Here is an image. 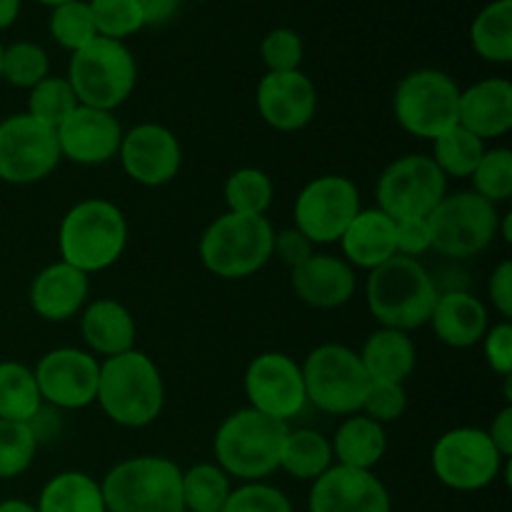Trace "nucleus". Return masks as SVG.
Segmentation results:
<instances>
[{
	"label": "nucleus",
	"mask_w": 512,
	"mask_h": 512,
	"mask_svg": "<svg viewBox=\"0 0 512 512\" xmlns=\"http://www.w3.org/2000/svg\"><path fill=\"white\" fill-rule=\"evenodd\" d=\"M55 130L28 113L0 120V180L8 185H33L48 178L60 163Z\"/></svg>",
	"instance_id": "4468645a"
},
{
	"label": "nucleus",
	"mask_w": 512,
	"mask_h": 512,
	"mask_svg": "<svg viewBox=\"0 0 512 512\" xmlns=\"http://www.w3.org/2000/svg\"><path fill=\"white\" fill-rule=\"evenodd\" d=\"M483 345L485 360H488L490 370L500 378H510L512 375V323L510 320H500V323L490 325L488 333L480 340Z\"/></svg>",
	"instance_id": "a18cd8bd"
},
{
	"label": "nucleus",
	"mask_w": 512,
	"mask_h": 512,
	"mask_svg": "<svg viewBox=\"0 0 512 512\" xmlns=\"http://www.w3.org/2000/svg\"><path fill=\"white\" fill-rule=\"evenodd\" d=\"M315 253V245L300 233L298 228H285V230H275V240H273V258H278L280 263L288 265L290 270L298 268L300 263L310 258Z\"/></svg>",
	"instance_id": "de8ad7c7"
},
{
	"label": "nucleus",
	"mask_w": 512,
	"mask_h": 512,
	"mask_svg": "<svg viewBox=\"0 0 512 512\" xmlns=\"http://www.w3.org/2000/svg\"><path fill=\"white\" fill-rule=\"evenodd\" d=\"M103 500L108 512H185L183 470L165 455H135L105 473Z\"/></svg>",
	"instance_id": "39448f33"
},
{
	"label": "nucleus",
	"mask_w": 512,
	"mask_h": 512,
	"mask_svg": "<svg viewBox=\"0 0 512 512\" xmlns=\"http://www.w3.org/2000/svg\"><path fill=\"white\" fill-rule=\"evenodd\" d=\"M78 98H75L73 88H70L68 78L60 75H48L40 80L35 88L28 90V110L25 113L35 118L38 123L48 125V128H58L75 108H78Z\"/></svg>",
	"instance_id": "4c0bfd02"
},
{
	"label": "nucleus",
	"mask_w": 512,
	"mask_h": 512,
	"mask_svg": "<svg viewBox=\"0 0 512 512\" xmlns=\"http://www.w3.org/2000/svg\"><path fill=\"white\" fill-rule=\"evenodd\" d=\"M498 205L473 190L448 193L428 215L430 250L450 260L475 258L498 238Z\"/></svg>",
	"instance_id": "6e6552de"
},
{
	"label": "nucleus",
	"mask_w": 512,
	"mask_h": 512,
	"mask_svg": "<svg viewBox=\"0 0 512 512\" xmlns=\"http://www.w3.org/2000/svg\"><path fill=\"white\" fill-rule=\"evenodd\" d=\"M470 45L485 63L508 65L512 60V0H490L473 18Z\"/></svg>",
	"instance_id": "7c9ffc66"
},
{
	"label": "nucleus",
	"mask_w": 512,
	"mask_h": 512,
	"mask_svg": "<svg viewBox=\"0 0 512 512\" xmlns=\"http://www.w3.org/2000/svg\"><path fill=\"white\" fill-rule=\"evenodd\" d=\"M493 440V445L498 448V453L503 455L505 460L512 458V405H505L503 410H498L490 423V428L485 430Z\"/></svg>",
	"instance_id": "3c124183"
},
{
	"label": "nucleus",
	"mask_w": 512,
	"mask_h": 512,
	"mask_svg": "<svg viewBox=\"0 0 512 512\" xmlns=\"http://www.w3.org/2000/svg\"><path fill=\"white\" fill-rule=\"evenodd\" d=\"M358 355L368 378L383 383H405L418 363V350L410 333L393 328H378L370 333Z\"/></svg>",
	"instance_id": "bb28decb"
},
{
	"label": "nucleus",
	"mask_w": 512,
	"mask_h": 512,
	"mask_svg": "<svg viewBox=\"0 0 512 512\" xmlns=\"http://www.w3.org/2000/svg\"><path fill=\"white\" fill-rule=\"evenodd\" d=\"M48 30L50 38L68 53H75L98 38L88 0H70V3L50 8Z\"/></svg>",
	"instance_id": "e433bc0d"
},
{
	"label": "nucleus",
	"mask_w": 512,
	"mask_h": 512,
	"mask_svg": "<svg viewBox=\"0 0 512 512\" xmlns=\"http://www.w3.org/2000/svg\"><path fill=\"white\" fill-rule=\"evenodd\" d=\"M118 160L125 175L143 188H163L173 183L183 165L178 135L160 123H138L125 130Z\"/></svg>",
	"instance_id": "f3484780"
},
{
	"label": "nucleus",
	"mask_w": 512,
	"mask_h": 512,
	"mask_svg": "<svg viewBox=\"0 0 512 512\" xmlns=\"http://www.w3.org/2000/svg\"><path fill=\"white\" fill-rule=\"evenodd\" d=\"M0 65H3V43H0Z\"/></svg>",
	"instance_id": "13d9d810"
},
{
	"label": "nucleus",
	"mask_w": 512,
	"mask_h": 512,
	"mask_svg": "<svg viewBox=\"0 0 512 512\" xmlns=\"http://www.w3.org/2000/svg\"><path fill=\"white\" fill-rule=\"evenodd\" d=\"M310 512H393L388 488L373 470L333 463L308 495Z\"/></svg>",
	"instance_id": "a211bd4d"
},
{
	"label": "nucleus",
	"mask_w": 512,
	"mask_h": 512,
	"mask_svg": "<svg viewBox=\"0 0 512 512\" xmlns=\"http://www.w3.org/2000/svg\"><path fill=\"white\" fill-rule=\"evenodd\" d=\"M330 448L338 465L373 470L388 453V433H385V425L375 423L368 415L353 413L338 425Z\"/></svg>",
	"instance_id": "cd10ccee"
},
{
	"label": "nucleus",
	"mask_w": 512,
	"mask_h": 512,
	"mask_svg": "<svg viewBox=\"0 0 512 512\" xmlns=\"http://www.w3.org/2000/svg\"><path fill=\"white\" fill-rule=\"evenodd\" d=\"M335 463L330 438L313 428H288L280 445L278 470H285L295 480H318Z\"/></svg>",
	"instance_id": "c756f323"
},
{
	"label": "nucleus",
	"mask_w": 512,
	"mask_h": 512,
	"mask_svg": "<svg viewBox=\"0 0 512 512\" xmlns=\"http://www.w3.org/2000/svg\"><path fill=\"white\" fill-rule=\"evenodd\" d=\"M273 240L275 228L265 215H238L225 210L200 235V263L215 278H250L273 260Z\"/></svg>",
	"instance_id": "20e7f679"
},
{
	"label": "nucleus",
	"mask_w": 512,
	"mask_h": 512,
	"mask_svg": "<svg viewBox=\"0 0 512 512\" xmlns=\"http://www.w3.org/2000/svg\"><path fill=\"white\" fill-rule=\"evenodd\" d=\"M128 218L105 198H85L70 205L58 228L60 260L85 275L103 273L128 248Z\"/></svg>",
	"instance_id": "7ed1b4c3"
},
{
	"label": "nucleus",
	"mask_w": 512,
	"mask_h": 512,
	"mask_svg": "<svg viewBox=\"0 0 512 512\" xmlns=\"http://www.w3.org/2000/svg\"><path fill=\"white\" fill-rule=\"evenodd\" d=\"M38 440L28 423L0 420V480L23 475L38 455Z\"/></svg>",
	"instance_id": "a19ab883"
},
{
	"label": "nucleus",
	"mask_w": 512,
	"mask_h": 512,
	"mask_svg": "<svg viewBox=\"0 0 512 512\" xmlns=\"http://www.w3.org/2000/svg\"><path fill=\"white\" fill-rule=\"evenodd\" d=\"M405 410H408V390H405V383L370 380L360 413L368 415L375 423L390 425L403 418Z\"/></svg>",
	"instance_id": "c03bdc74"
},
{
	"label": "nucleus",
	"mask_w": 512,
	"mask_h": 512,
	"mask_svg": "<svg viewBox=\"0 0 512 512\" xmlns=\"http://www.w3.org/2000/svg\"><path fill=\"white\" fill-rule=\"evenodd\" d=\"M300 370L310 405L340 418L360 413L370 378L353 348L340 343L318 345L310 350Z\"/></svg>",
	"instance_id": "9d476101"
},
{
	"label": "nucleus",
	"mask_w": 512,
	"mask_h": 512,
	"mask_svg": "<svg viewBox=\"0 0 512 512\" xmlns=\"http://www.w3.org/2000/svg\"><path fill=\"white\" fill-rule=\"evenodd\" d=\"M35 3L45 5V8H55V5H63V3H70V0H35Z\"/></svg>",
	"instance_id": "4d7b16f0"
},
{
	"label": "nucleus",
	"mask_w": 512,
	"mask_h": 512,
	"mask_svg": "<svg viewBox=\"0 0 512 512\" xmlns=\"http://www.w3.org/2000/svg\"><path fill=\"white\" fill-rule=\"evenodd\" d=\"M233 490V478L218 463H198L183 470L185 512H220Z\"/></svg>",
	"instance_id": "72a5a7b5"
},
{
	"label": "nucleus",
	"mask_w": 512,
	"mask_h": 512,
	"mask_svg": "<svg viewBox=\"0 0 512 512\" xmlns=\"http://www.w3.org/2000/svg\"><path fill=\"white\" fill-rule=\"evenodd\" d=\"M40 398L55 410H83L98 395L100 363L80 348H55L40 355L33 368Z\"/></svg>",
	"instance_id": "dca6fc26"
},
{
	"label": "nucleus",
	"mask_w": 512,
	"mask_h": 512,
	"mask_svg": "<svg viewBox=\"0 0 512 512\" xmlns=\"http://www.w3.org/2000/svg\"><path fill=\"white\" fill-rule=\"evenodd\" d=\"M435 338L455 350L473 348L488 333V308L470 290H443L430 315Z\"/></svg>",
	"instance_id": "b1692460"
},
{
	"label": "nucleus",
	"mask_w": 512,
	"mask_h": 512,
	"mask_svg": "<svg viewBox=\"0 0 512 512\" xmlns=\"http://www.w3.org/2000/svg\"><path fill=\"white\" fill-rule=\"evenodd\" d=\"M38 512H108L98 480L80 470H65L43 485L35 503Z\"/></svg>",
	"instance_id": "c85d7f7f"
},
{
	"label": "nucleus",
	"mask_w": 512,
	"mask_h": 512,
	"mask_svg": "<svg viewBox=\"0 0 512 512\" xmlns=\"http://www.w3.org/2000/svg\"><path fill=\"white\" fill-rule=\"evenodd\" d=\"M458 125L480 140L503 138L512 130V83L508 78H485L460 90Z\"/></svg>",
	"instance_id": "5701e85b"
},
{
	"label": "nucleus",
	"mask_w": 512,
	"mask_h": 512,
	"mask_svg": "<svg viewBox=\"0 0 512 512\" xmlns=\"http://www.w3.org/2000/svg\"><path fill=\"white\" fill-rule=\"evenodd\" d=\"M80 335L88 353L115 358L135 348V318L120 300L98 298L80 310Z\"/></svg>",
	"instance_id": "393cba45"
},
{
	"label": "nucleus",
	"mask_w": 512,
	"mask_h": 512,
	"mask_svg": "<svg viewBox=\"0 0 512 512\" xmlns=\"http://www.w3.org/2000/svg\"><path fill=\"white\" fill-rule=\"evenodd\" d=\"M343 260L353 268L375 270L395 258V220L380 208H360L340 235Z\"/></svg>",
	"instance_id": "a878e982"
},
{
	"label": "nucleus",
	"mask_w": 512,
	"mask_h": 512,
	"mask_svg": "<svg viewBox=\"0 0 512 512\" xmlns=\"http://www.w3.org/2000/svg\"><path fill=\"white\" fill-rule=\"evenodd\" d=\"M68 83L80 105L110 110L125 103L138 83V63L123 40L95 38L85 48L70 53Z\"/></svg>",
	"instance_id": "0eeeda50"
},
{
	"label": "nucleus",
	"mask_w": 512,
	"mask_h": 512,
	"mask_svg": "<svg viewBox=\"0 0 512 512\" xmlns=\"http://www.w3.org/2000/svg\"><path fill=\"white\" fill-rule=\"evenodd\" d=\"M145 15V28H160L178 15L183 0H140Z\"/></svg>",
	"instance_id": "603ef678"
},
{
	"label": "nucleus",
	"mask_w": 512,
	"mask_h": 512,
	"mask_svg": "<svg viewBox=\"0 0 512 512\" xmlns=\"http://www.w3.org/2000/svg\"><path fill=\"white\" fill-rule=\"evenodd\" d=\"M28 428L33 430L38 445L50 443V440L60 438V430H63V420H60V410L50 408V405L43 403V408L28 420Z\"/></svg>",
	"instance_id": "8fccbe9b"
},
{
	"label": "nucleus",
	"mask_w": 512,
	"mask_h": 512,
	"mask_svg": "<svg viewBox=\"0 0 512 512\" xmlns=\"http://www.w3.org/2000/svg\"><path fill=\"white\" fill-rule=\"evenodd\" d=\"M448 195V178L430 155L410 153L393 160L375 185L378 208L393 220L428 218Z\"/></svg>",
	"instance_id": "f8f14e48"
},
{
	"label": "nucleus",
	"mask_w": 512,
	"mask_h": 512,
	"mask_svg": "<svg viewBox=\"0 0 512 512\" xmlns=\"http://www.w3.org/2000/svg\"><path fill=\"white\" fill-rule=\"evenodd\" d=\"M123 125L110 110L78 105L63 123L55 128L60 158H68L78 165H103L118 158Z\"/></svg>",
	"instance_id": "aec40b11"
},
{
	"label": "nucleus",
	"mask_w": 512,
	"mask_h": 512,
	"mask_svg": "<svg viewBox=\"0 0 512 512\" xmlns=\"http://www.w3.org/2000/svg\"><path fill=\"white\" fill-rule=\"evenodd\" d=\"M360 190L345 175H318L303 185L293 205L295 228L313 245L338 243L358 215Z\"/></svg>",
	"instance_id": "ddd939ff"
},
{
	"label": "nucleus",
	"mask_w": 512,
	"mask_h": 512,
	"mask_svg": "<svg viewBox=\"0 0 512 512\" xmlns=\"http://www.w3.org/2000/svg\"><path fill=\"white\" fill-rule=\"evenodd\" d=\"M460 85L438 68L405 75L393 93V115L405 133L435 140L458 125Z\"/></svg>",
	"instance_id": "1a4fd4ad"
},
{
	"label": "nucleus",
	"mask_w": 512,
	"mask_h": 512,
	"mask_svg": "<svg viewBox=\"0 0 512 512\" xmlns=\"http://www.w3.org/2000/svg\"><path fill=\"white\" fill-rule=\"evenodd\" d=\"M23 0H0V30H8L18 20Z\"/></svg>",
	"instance_id": "864d4df0"
},
{
	"label": "nucleus",
	"mask_w": 512,
	"mask_h": 512,
	"mask_svg": "<svg viewBox=\"0 0 512 512\" xmlns=\"http://www.w3.org/2000/svg\"><path fill=\"white\" fill-rule=\"evenodd\" d=\"M95 403L120 428H148L165 408V380L143 350H128L100 363Z\"/></svg>",
	"instance_id": "f257e3e1"
},
{
	"label": "nucleus",
	"mask_w": 512,
	"mask_h": 512,
	"mask_svg": "<svg viewBox=\"0 0 512 512\" xmlns=\"http://www.w3.org/2000/svg\"><path fill=\"white\" fill-rule=\"evenodd\" d=\"M438 280L415 258L395 255L380 268L370 270L365 280V303L380 328L410 333L430 323Z\"/></svg>",
	"instance_id": "f03ea898"
},
{
	"label": "nucleus",
	"mask_w": 512,
	"mask_h": 512,
	"mask_svg": "<svg viewBox=\"0 0 512 512\" xmlns=\"http://www.w3.org/2000/svg\"><path fill=\"white\" fill-rule=\"evenodd\" d=\"M43 408L33 368L18 360L0 363V420L28 423Z\"/></svg>",
	"instance_id": "2f4dec72"
},
{
	"label": "nucleus",
	"mask_w": 512,
	"mask_h": 512,
	"mask_svg": "<svg viewBox=\"0 0 512 512\" xmlns=\"http://www.w3.org/2000/svg\"><path fill=\"white\" fill-rule=\"evenodd\" d=\"M223 198L228 213L265 215L275 198L273 178L260 168H238L225 180Z\"/></svg>",
	"instance_id": "f704fd0d"
},
{
	"label": "nucleus",
	"mask_w": 512,
	"mask_h": 512,
	"mask_svg": "<svg viewBox=\"0 0 512 512\" xmlns=\"http://www.w3.org/2000/svg\"><path fill=\"white\" fill-rule=\"evenodd\" d=\"M470 180H473V193L488 203H508L512 195V150L503 145L485 150Z\"/></svg>",
	"instance_id": "58836bf2"
},
{
	"label": "nucleus",
	"mask_w": 512,
	"mask_h": 512,
	"mask_svg": "<svg viewBox=\"0 0 512 512\" xmlns=\"http://www.w3.org/2000/svg\"><path fill=\"white\" fill-rule=\"evenodd\" d=\"M100 38L123 40L145 28L140 0H88Z\"/></svg>",
	"instance_id": "ea45409f"
},
{
	"label": "nucleus",
	"mask_w": 512,
	"mask_h": 512,
	"mask_svg": "<svg viewBox=\"0 0 512 512\" xmlns=\"http://www.w3.org/2000/svg\"><path fill=\"white\" fill-rule=\"evenodd\" d=\"M260 58H263L268 73L300 70L305 58L303 38L293 28H273L260 40Z\"/></svg>",
	"instance_id": "79ce46f5"
},
{
	"label": "nucleus",
	"mask_w": 512,
	"mask_h": 512,
	"mask_svg": "<svg viewBox=\"0 0 512 512\" xmlns=\"http://www.w3.org/2000/svg\"><path fill=\"white\" fill-rule=\"evenodd\" d=\"M220 512H293V503L280 488L263 483H243L230 490Z\"/></svg>",
	"instance_id": "37998d69"
},
{
	"label": "nucleus",
	"mask_w": 512,
	"mask_h": 512,
	"mask_svg": "<svg viewBox=\"0 0 512 512\" xmlns=\"http://www.w3.org/2000/svg\"><path fill=\"white\" fill-rule=\"evenodd\" d=\"M90 275L55 260L45 265L30 283V308L48 323H65L88 305Z\"/></svg>",
	"instance_id": "4be33fe9"
},
{
	"label": "nucleus",
	"mask_w": 512,
	"mask_h": 512,
	"mask_svg": "<svg viewBox=\"0 0 512 512\" xmlns=\"http://www.w3.org/2000/svg\"><path fill=\"white\" fill-rule=\"evenodd\" d=\"M0 512H38V510H35V505L28 503V500L10 498L0 503Z\"/></svg>",
	"instance_id": "5fc2aeb1"
},
{
	"label": "nucleus",
	"mask_w": 512,
	"mask_h": 512,
	"mask_svg": "<svg viewBox=\"0 0 512 512\" xmlns=\"http://www.w3.org/2000/svg\"><path fill=\"white\" fill-rule=\"evenodd\" d=\"M430 250L428 218L395 220V253L420 260Z\"/></svg>",
	"instance_id": "49530a36"
},
{
	"label": "nucleus",
	"mask_w": 512,
	"mask_h": 512,
	"mask_svg": "<svg viewBox=\"0 0 512 512\" xmlns=\"http://www.w3.org/2000/svg\"><path fill=\"white\" fill-rule=\"evenodd\" d=\"M488 295L493 308L500 313V318L510 320L512 318V263L510 260L498 263V268L490 273Z\"/></svg>",
	"instance_id": "09e8293b"
},
{
	"label": "nucleus",
	"mask_w": 512,
	"mask_h": 512,
	"mask_svg": "<svg viewBox=\"0 0 512 512\" xmlns=\"http://www.w3.org/2000/svg\"><path fill=\"white\" fill-rule=\"evenodd\" d=\"M50 75V55L33 40H15L3 45L0 80L20 90H30Z\"/></svg>",
	"instance_id": "c9c22d12"
},
{
	"label": "nucleus",
	"mask_w": 512,
	"mask_h": 512,
	"mask_svg": "<svg viewBox=\"0 0 512 512\" xmlns=\"http://www.w3.org/2000/svg\"><path fill=\"white\" fill-rule=\"evenodd\" d=\"M255 105L265 125L280 133H295L313 123L318 113V90L303 70L265 73L255 90Z\"/></svg>",
	"instance_id": "6ab92c4d"
},
{
	"label": "nucleus",
	"mask_w": 512,
	"mask_h": 512,
	"mask_svg": "<svg viewBox=\"0 0 512 512\" xmlns=\"http://www.w3.org/2000/svg\"><path fill=\"white\" fill-rule=\"evenodd\" d=\"M290 425L253 408L230 413L213 438L215 463L235 480L258 483L273 475L280 463V445Z\"/></svg>",
	"instance_id": "423d86ee"
},
{
	"label": "nucleus",
	"mask_w": 512,
	"mask_h": 512,
	"mask_svg": "<svg viewBox=\"0 0 512 512\" xmlns=\"http://www.w3.org/2000/svg\"><path fill=\"white\" fill-rule=\"evenodd\" d=\"M290 285L305 305L315 310L343 308L358 290V275L350 263L330 253H313L290 270Z\"/></svg>",
	"instance_id": "412c9836"
},
{
	"label": "nucleus",
	"mask_w": 512,
	"mask_h": 512,
	"mask_svg": "<svg viewBox=\"0 0 512 512\" xmlns=\"http://www.w3.org/2000/svg\"><path fill=\"white\" fill-rule=\"evenodd\" d=\"M243 388L248 408L285 425H290V420L298 418L308 405L300 363L280 350H268L250 360Z\"/></svg>",
	"instance_id": "2eb2a0df"
},
{
	"label": "nucleus",
	"mask_w": 512,
	"mask_h": 512,
	"mask_svg": "<svg viewBox=\"0 0 512 512\" xmlns=\"http://www.w3.org/2000/svg\"><path fill=\"white\" fill-rule=\"evenodd\" d=\"M498 235H503L505 243H512V215H500L498 223Z\"/></svg>",
	"instance_id": "6e6d98bb"
},
{
	"label": "nucleus",
	"mask_w": 512,
	"mask_h": 512,
	"mask_svg": "<svg viewBox=\"0 0 512 512\" xmlns=\"http://www.w3.org/2000/svg\"><path fill=\"white\" fill-rule=\"evenodd\" d=\"M483 428H453L440 435L430 453L433 473L445 488L475 493L498 480L508 465Z\"/></svg>",
	"instance_id": "9b49d317"
},
{
	"label": "nucleus",
	"mask_w": 512,
	"mask_h": 512,
	"mask_svg": "<svg viewBox=\"0 0 512 512\" xmlns=\"http://www.w3.org/2000/svg\"><path fill=\"white\" fill-rule=\"evenodd\" d=\"M485 140L465 130L463 125H455L448 133L433 140V163L438 165L445 178H470L473 170L478 168L480 158L485 155Z\"/></svg>",
	"instance_id": "473e14b6"
}]
</instances>
